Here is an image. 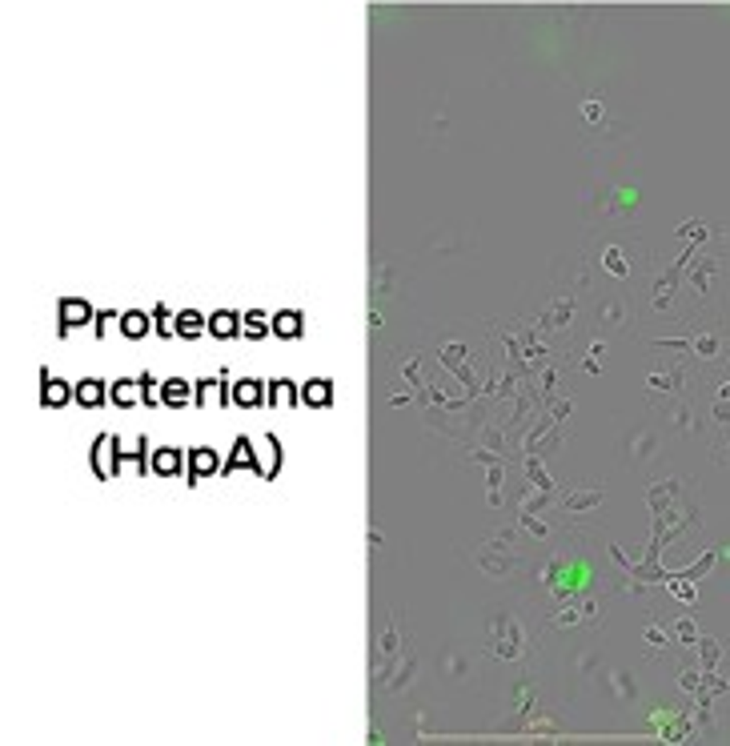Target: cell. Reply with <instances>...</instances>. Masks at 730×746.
I'll use <instances>...</instances> for the list:
<instances>
[{
    "mask_svg": "<svg viewBox=\"0 0 730 746\" xmlns=\"http://www.w3.org/2000/svg\"><path fill=\"white\" fill-rule=\"evenodd\" d=\"M233 398L241 401V405H253V401L261 398V393H257V381H237V386H233Z\"/></svg>",
    "mask_w": 730,
    "mask_h": 746,
    "instance_id": "30bf717a",
    "label": "cell"
},
{
    "mask_svg": "<svg viewBox=\"0 0 730 746\" xmlns=\"http://www.w3.org/2000/svg\"><path fill=\"white\" fill-rule=\"evenodd\" d=\"M273 329L281 337H298L301 333V313H277V317H273Z\"/></svg>",
    "mask_w": 730,
    "mask_h": 746,
    "instance_id": "277c9868",
    "label": "cell"
},
{
    "mask_svg": "<svg viewBox=\"0 0 730 746\" xmlns=\"http://www.w3.org/2000/svg\"><path fill=\"white\" fill-rule=\"evenodd\" d=\"M153 470L157 473H181V458H177L173 449H161V454H153Z\"/></svg>",
    "mask_w": 730,
    "mask_h": 746,
    "instance_id": "ba28073f",
    "label": "cell"
},
{
    "mask_svg": "<svg viewBox=\"0 0 730 746\" xmlns=\"http://www.w3.org/2000/svg\"><path fill=\"white\" fill-rule=\"evenodd\" d=\"M112 401H117V405H133V401H136L133 381H117V389H112Z\"/></svg>",
    "mask_w": 730,
    "mask_h": 746,
    "instance_id": "4fadbf2b",
    "label": "cell"
},
{
    "mask_svg": "<svg viewBox=\"0 0 730 746\" xmlns=\"http://www.w3.org/2000/svg\"><path fill=\"white\" fill-rule=\"evenodd\" d=\"M209 470H217V458H213L209 449H197L193 454V473H209Z\"/></svg>",
    "mask_w": 730,
    "mask_h": 746,
    "instance_id": "7c38bea8",
    "label": "cell"
},
{
    "mask_svg": "<svg viewBox=\"0 0 730 746\" xmlns=\"http://www.w3.org/2000/svg\"><path fill=\"white\" fill-rule=\"evenodd\" d=\"M121 329H124V337H145L149 333V317H145V313H124L121 317Z\"/></svg>",
    "mask_w": 730,
    "mask_h": 746,
    "instance_id": "3957f363",
    "label": "cell"
},
{
    "mask_svg": "<svg viewBox=\"0 0 730 746\" xmlns=\"http://www.w3.org/2000/svg\"><path fill=\"white\" fill-rule=\"evenodd\" d=\"M265 329H269V325H265V317H261V313H249V317H245V333L249 337H261Z\"/></svg>",
    "mask_w": 730,
    "mask_h": 746,
    "instance_id": "5bb4252c",
    "label": "cell"
},
{
    "mask_svg": "<svg viewBox=\"0 0 730 746\" xmlns=\"http://www.w3.org/2000/svg\"><path fill=\"white\" fill-rule=\"evenodd\" d=\"M201 329H205V317H201V313L185 309V313H181V317H177V333H185V337H197Z\"/></svg>",
    "mask_w": 730,
    "mask_h": 746,
    "instance_id": "8992f818",
    "label": "cell"
},
{
    "mask_svg": "<svg viewBox=\"0 0 730 746\" xmlns=\"http://www.w3.org/2000/svg\"><path fill=\"white\" fill-rule=\"evenodd\" d=\"M100 398H105V393H100V381H81V386H76V401H85V405H97Z\"/></svg>",
    "mask_w": 730,
    "mask_h": 746,
    "instance_id": "9c48e42d",
    "label": "cell"
},
{
    "mask_svg": "<svg viewBox=\"0 0 730 746\" xmlns=\"http://www.w3.org/2000/svg\"><path fill=\"white\" fill-rule=\"evenodd\" d=\"M237 321H241L237 313H213L209 329H213V333H217V337H233V333H237Z\"/></svg>",
    "mask_w": 730,
    "mask_h": 746,
    "instance_id": "52a82bcc",
    "label": "cell"
},
{
    "mask_svg": "<svg viewBox=\"0 0 730 746\" xmlns=\"http://www.w3.org/2000/svg\"><path fill=\"white\" fill-rule=\"evenodd\" d=\"M241 461H249V446H245V442L237 446V458H233V466H241Z\"/></svg>",
    "mask_w": 730,
    "mask_h": 746,
    "instance_id": "2e32d148",
    "label": "cell"
},
{
    "mask_svg": "<svg viewBox=\"0 0 730 746\" xmlns=\"http://www.w3.org/2000/svg\"><path fill=\"white\" fill-rule=\"evenodd\" d=\"M161 401H165V405H185V401H189V381H181V377H173V381H165V389H161Z\"/></svg>",
    "mask_w": 730,
    "mask_h": 746,
    "instance_id": "7a4b0ae2",
    "label": "cell"
},
{
    "mask_svg": "<svg viewBox=\"0 0 730 746\" xmlns=\"http://www.w3.org/2000/svg\"><path fill=\"white\" fill-rule=\"evenodd\" d=\"M301 398H305V401H313V405H329L334 389H329V381H310V386L301 389Z\"/></svg>",
    "mask_w": 730,
    "mask_h": 746,
    "instance_id": "5b68a950",
    "label": "cell"
},
{
    "mask_svg": "<svg viewBox=\"0 0 730 746\" xmlns=\"http://www.w3.org/2000/svg\"><path fill=\"white\" fill-rule=\"evenodd\" d=\"M64 398H69L64 381H57V377H52V381H45V401H49V405H61Z\"/></svg>",
    "mask_w": 730,
    "mask_h": 746,
    "instance_id": "8fae6325",
    "label": "cell"
},
{
    "mask_svg": "<svg viewBox=\"0 0 730 746\" xmlns=\"http://www.w3.org/2000/svg\"><path fill=\"white\" fill-rule=\"evenodd\" d=\"M201 401L209 405V401H217V389H213V381H201Z\"/></svg>",
    "mask_w": 730,
    "mask_h": 746,
    "instance_id": "9a60e30c",
    "label": "cell"
},
{
    "mask_svg": "<svg viewBox=\"0 0 730 746\" xmlns=\"http://www.w3.org/2000/svg\"><path fill=\"white\" fill-rule=\"evenodd\" d=\"M88 317H93V309H88L85 301H61V321L64 325H85Z\"/></svg>",
    "mask_w": 730,
    "mask_h": 746,
    "instance_id": "6da1fadb",
    "label": "cell"
}]
</instances>
